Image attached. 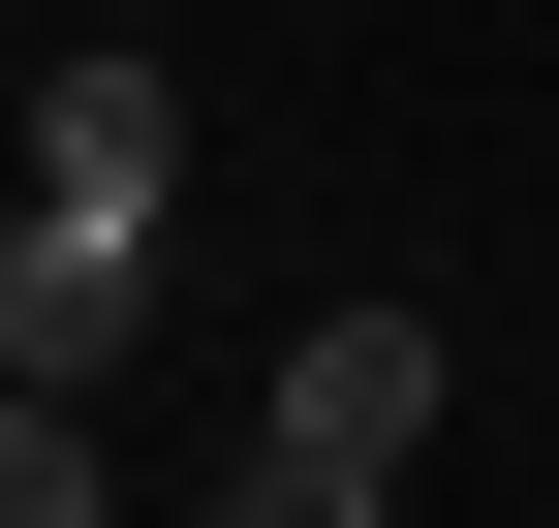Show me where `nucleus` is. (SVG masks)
I'll return each mask as SVG.
<instances>
[{
  "mask_svg": "<svg viewBox=\"0 0 559 528\" xmlns=\"http://www.w3.org/2000/svg\"><path fill=\"white\" fill-rule=\"evenodd\" d=\"M32 187H62V218H156V187H187V62L62 32V62H32Z\"/></svg>",
  "mask_w": 559,
  "mask_h": 528,
  "instance_id": "3",
  "label": "nucleus"
},
{
  "mask_svg": "<svg viewBox=\"0 0 559 528\" xmlns=\"http://www.w3.org/2000/svg\"><path fill=\"white\" fill-rule=\"evenodd\" d=\"M0 528H124L94 497V405H0Z\"/></svg>",
  "mask_w": 559,
  "mask_h": 528,
  "instance_id": "4",
  "label": "nucleus"
},
{
  "mask_svg": "<svg viewBox=\"0 0 559 528\" xmlns=\"http://www.w3.org/2000/svg\"><path fill=\"white\" fill-rule=\"evenodd\" d=\"M404 435H436V311H311V343H280V405H249V467H311V497L404 528Z\"/></svg>",
  "mask_w": 559,
  "mask_h": 528,
  "instance_id": "1",
  "label": "nucleus"
},
{
  "mask_svg": "<svg viewBox=\"0 0 559 528\" xmlns=\"http://www.w3.org/2000/svg\"><path fill=\"white\" fill-rule=\"evenodd\" d=\"M124 343H156V218H62L32 187V249H0V405H94Z\"/></svg>",
  "mask_w": 559,
  "mask_h": 528,
  "instance_id": "2",
  "label": "nucleus"
}]
</instances>
